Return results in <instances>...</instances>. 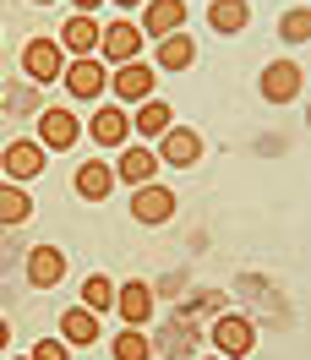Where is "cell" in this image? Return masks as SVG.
Here are the masks:
<instances>
[{
	"label": "cell",
	"mask_w": 311,
	"mask_h": 360,
	"mask_svg": "<svg viewBox=\"0 0 311 360\" xmlns=\"http://www.w3.org/2000/svg\"><path fill=\"white\" fill-rule=\"evenodd\" d=\"M82 306L88 311H115V284L104 273H88V284H82Z\"/></svg>",
	"instance_id": "44dd1931"
},
{
	"label": "cell",
	"mask_w": 311,
	"mask_h": 360,
	"mask_svg": "<svg viewBox=\"0 0 311 360\" xmlns=\"http://www.w3.org/2000/svg\"><path fill=\"white\" fill-rule=\"evenodd\" d=\"M137 49H142V27H137V22H110L104 33H99V55L115 60V66L137 60Z\"/></svg>",
	"instance_id": "3957f363"
},
{
	"label": "cell",
	"mask_w": 311,
	"mask_h": 360,
	"mask_svg": "<svg viewBox=\"0 0 311 360\" xmlns=\"http://www.w3.org/2000/svg\"><path fill=\"white\" fill-rule=\"evenodd\" d=\"M115 311L126 316L132 328H142V322L153 316V290H148V284H120V290H115Z\"/></svg>",
	"instance_id": "7c38bea8"
},
{
	"label": "cell",
	"mask_w": 311,
	"mask_h": 360,
	"mask_svg": "<svg viewBox=\"0 0 311 360\" xmlns=\"http://www.w3.org/2000/svg\"><path fill=\"white\" fill-rule=\"evenodd\" d=\"M153 169H158V153H148V148H126L120 153V180H132V186L153 180Z\"/></svg>",
	"instance_id": "d6986e66"
},
{
	"label": "cell",
	"mask_w": 311,
	"mask_h": 360,
	"mask_svg": "<svg viewBox=\"0 0 311 360\" xmlns=\"http://www.w3.org/2000/svg\"><path fill=\"white\" fill-rule=\"evenodd\" d=\"M23 360H33V355H23Z\"/></svg>",
	"instance_id": "4dcf8cb0"
},
{
	"label": "cell",
	"mask_w": 311,
	"mask_h": 360,
	"mask_svg": "<svg viewBox=\"0 0 311 360\" xmlns=\"http://www.w3.org/2000/svg\"><path fill=\"white\" fill-rule=\"evenodd\" d=\"M279 39H284V44H306V39H311V6H295V11H284Z\"/></svg>",
	"instance_id": "cb8c5ba5"
},
{
	"label": "cell",
	"mask_w": 311,
	"mask_h": 360,
	"mask_svg": "<svg viewBox=\"0 0 311 360\" xmlns=\"http://www.w3.org/2000/svg\"><path fill=\"white\" fill-rule=\"evenodd\" d=\"M27 213H33V202L23 186H0V224H23Z\"/></svg>",
	"instance_id": "7402d4cb"
},
{
	"label": "cell",
	"mask_w": 311,
	"mask_h": 360,
	"mask_svg": "<svg viewBox=\"0 0 311 360\" xmlns=\"http://www.w3.org/2000/svg\"><path fill=\"white\" fill-rule=\"evenodd\" d=\"M115 6H142V0H115Z\"/></svg>",
	"instance_id": "f1b7e54d"
},
{
	"label": "cell",
	"mask_w": 311,
	"mask_h": 360,
	"mask_svg": "<svg viewBox=\"0 0 311 360\" xmlns=\"http://www.w3.org/2000/svg\"><path fill=\"white\" fill-rule=\"evenodd\" d=\"M66 88L77 93V98H93V93L110 88V77H104V66H99L93 55H82V60H71V66H66Z\"/></svg>",
	"instance_id": "9c48e42d"
},
{
	"label": "cell",
	"mask_w": 311,
	"mask_h": 360,
	"mask_svg": "<svg viewBox=\"0 0 311 360\" xmlns=\"http://www.w3.org/2000/svg\"><path fill=\"white\" fill-rule=\"evenodd\" d=\"M61 338H66V344H99V311H88V306H82V311H66L61 316Z\"/></svg>",
	"instance_id": "e0dca14e"
},
{
	"label": "cell",
	"mask_w": 311,
	"mask_h": 360,
	"mask_svg": "<svg viewBox=\"0 0 311 360\" xmlns=\"http://www.w3.org/2000/svg\"><path fill=\"white\" fill-rule=\"evenodd\" d=\"M153 349H148V338L142 333H120L115 338V360H148Z\"/></svg>",
	"instance_id": "d4e9b609"
},
{
	"label": "cell",
	"mask_w": 311,
	"mask_h": 360,
	"mask_svg": "<svg viewBox=\"0 0 311 360\" xmlns=\"http://www.w3.org/2000/svg\"><path fill=\"white\" fill-rule=\"evenodd\" d=\"M191 60H197V44L186 39V27H180V33H170V39L158 44V66H164V71H186Z\"/></svg>",
	"instance_id": "ac0fdd59"
},
{
	"label": "cell",
	"mask_w": 311,
	"mask_h": 360,
	"mask_svg": "<svg viewBox=\"0 0 311 360\" xmlns=\"http://www.w3.org/2000/svg\"><path fill=\"white\" fill-rule=\"evenodd\" d=\"M213 344H219V355H251V344H257V328L246 322V316H219L213 322Z\"/></svg>",
	"instance_id": "5b68a950"
},
{
	"label": "cell",
	"mask_w": 311,
	"mask_h": 360,
	"mask_svg": "<svg viewBox=\"0 0 311 360\" xmlns=\"http://www.w3.org/2000/svg\"><path fill=\"white\" fill-rule=\"evenodd\" d=\"M208 22H213V33H241L251 22V6L246 0H213L208 6Z\"/></svg>",
	"instance_id": "9a60e30c"
},
{
	"label": "cell",
	"mask_w": 311,
	"mask_h": 360,
	"mask_svg": "<svg viewBox=\"0 0 311 360\" xmlns=\"http://www.w3.org/2000/svg\"><path fill=\"white\" fill-rule=\"evenodd\" d=\"M126 136H132V126H126V115L115 110V104L93 110V142L99 148H126Z\"/></svg>",
	"instance_id": "4fadbf2b"
},
{
	"label": "cell",
	"mask_w": 311,
	"mask_h": 360,
	"mask_svg": "<svg viewBox=\"0 0 311 360\" xmlns=\"http://www.w3.org/2000/svg\"><path fill=\"white\" fill-rule=\"evenodd\" d=\"M158 158L175 164V169H186V164H197V158H202V136L186 131V126H170V131L158 136Z\"/></svg>",
	"instance_id": "8992f818"
},
{
	"label": "cell",
	"mask_w": 311,
	"mask_h": 360,
	"mask_svg": "<svg viewBox=\"0 0 311 360\" xmlns=\"http://www.w3.org/2000/svg\"><path fill=\"white\" fill-rule=\"evenodd\" d=\"M33 6H55V0H33Z\"/></svg>",
	"instance_id": "f546056e"
},
{
	"label": "cell",
	"mask_w": 311,
	"mask_h": 360,
	"mask_svg": "<svg viewBox=\"0 0 311 360\" xmlns=\"http://www.w3.org/2000/svg\"><path fill=\"white\" fill-rule=\"evenodd\" d=\"M137 131H142V136H164V131H170V104L148 98V104L137 110Z\"/></svg>",
	"instance_id": "603a6c76"
},
{
	"label": "cell",
	"mask_w": 311,
	"mask_h": 360,
	"mask_svg": "<svg viewBox=\"0 0 311 360\" xmlns=\"http://www.w3.org/2000/svg\"><path fill=\"white\" fill-rule=\"evenodd\" d=\"M262 93L273 104H289V98L300 93V66H295V60H273V66L262 71Z\"/></svg>",
	"instance_id": "30bf717a"
},
{
	"label": "cell",
	"mask_w": 311,
	"mask_h": 360,
	"mask_svg": "<svg viewBox=\"0 0 311 360\" xmlns=\"http://www.w3.org/2000/svg\"><path fill=\"white\" fill-rule=\"evenodd\" d=\"M77 131H82V126H77L71 110H44L39 115V142H44V148H71Z\"/></svg>",
	"instance_id": "8fae6325"
},
{
	"label": "cell",
	"mask_w": 311,
	"mask_h": 360,
	"mask_svg": "<svg viewBox=\"0 0 311 360\" xmlns=\"http://www.w3.org/2000/svg\"><path fill=\"white\" fill-rule=\"evenodd\" d=\"M39 169H44V142L23 136V142L6 148V175H11V180H33Z\"/></svg>",
	"instance_id": "ba28073f"
},
{
	"label": "cell",
	"mask_w": 311,
	"mask_h": 360,
	"mask_svg": "<svg viewBox=\"0 0 311 360\" xmlns=\"http://www.w3.org/2000/svg\"><path fill=\"white\" fill-rule=\"evenodd\" d=\"M23 66H27L33 82H55V77H66V55H61V44H49V39H33L23 49Z\"/></svg>",
	"instance_id": "277c9868"
},
{
	"label": "cell",
	"mask_w": 311,
	"mask_h": 360,
	"mask_svg": "<svg viewBox=\"0 0 311 360\" xmlns=\"http://www.w3.org/2000/svg\"><path fill=\"white\" fill-rule=\"evenodd\" d=\"M77 6H82V11H88V17H93V6H99V0H77Z\"/></svg>",
	"instance_id": "83f0119b"
},
{
	"label": "cell",
	"mask_w": 311,
	"mask_h": 360,
	"mask_svg": "<svg viewBox=\"0 0 311 360\" xmlns=\"http://www.w3.org/2000/svg\"><path fill=\"white\" fill-rule=\"evenodd\" d=\"M33 360H71L66 338H39V344H33Z\"/></svg>",
	"instance_id": "484cf974"
},
{
	"label": "cell",
	"mask_w": 311,
	"mask_h": 360,
	"mask_svg": "<svg viewBox=\"0 0 311 360\" xmlns=\"http://www.w3.org/2000/svg\"><path fill=\"white\" fill-rule=\"evenodd\" d=\"M110 88L120 104H148V93H153V66H142V60H126V66H115Z\"/></svg>",
	"instance_id": "7a4b0ae2"
},
{
	"label": "cell",
	"mask_w": 311,
	"mask_h": 360,
	"mask_svg": "<svg viewBox=\"0 0 311 360\" xmlns=\"http://www.w3.org/2000/svg\"><path fill=\"white\" fill-rule=\"evenodd\" d=\"M6 344H11V328H6V322H0V349H6Z\"/></svg>",
	"instance_id": "4316f807"
},
{
	"label": "cell",
	"mask_w": 311,
	"mask_h": 360,
	"mask_svg": "<svg viewBox=\"0 0 311 360\" xmlns=\"http://www.w3.org/2000/svg\"><path fill=\"white\" fill-rule=\"evenodd\" d=\"M110 186H115V175L104 169V164H82V169H77V191H82L88 202H104Z\"/></svg>",
	"instance_id": "ffe728a7"
},
{
	"label": "cell",
	"mask_w": 311,
	"mask_h": 360,
	"mask_svg": "<svg viewBox=\"0 0 311 360\" xmlns=\"http://www.w3.org/2000/svg\"><path fill=\"white\" fill-rule=\"evenodd\" d=\"M186 27V6L180 0H148V11H142V33H153V39H170Z\"/></svg>",
	"instance_id": "52a82bcc"
},
{
	"label": "cell",
	"mask_w": 311,
	"mask_h": 360,
	"mask_svg": "<svg viewBox=\"0 0 311 360\" xmlns=\"http://www.w3.org/2000/svg\"><path fill=\"white\" fill-rule=\"evenodd\" d=\"M61 273H66V262H61V251H55V246H39L33 257H27V278H33L39 290L61 284Z\"/></svg>",
	"instance_id": "2e32d148"
},
{
	"label": "cell",
	"mask_w": 311,
	"mask_h": 360,
	"mask_svg": "<svg viewBox=\"0 0 311 360\" xmlns=\"http://www.w3.org/2000/svg\"><path fill=\"white\" fill-rule=\"evenodd\" d=\"M99 33H104V27L93 22L88 11H77V17H71V22L61 27V44H66V49H77V55H93V49H99Z\"/></svg>",
	"instance_id": "5bb4252c"
},
{
	"label": "cell",
	"mask_w": 311,
	"mask_h": 360,
	"mask_svg": "<svg viewBox=\"0 0 311 360\" xmlns=\"http://www.w3.org/2000/svg\"><path fill=\"white\" fill-rule=\"evenodd\" d=\"M132 219L137 224H170V219H175V191H170V186H137Z\"/></svg>",
	"instance_id": "6da1fadb"
}]
</instances>
